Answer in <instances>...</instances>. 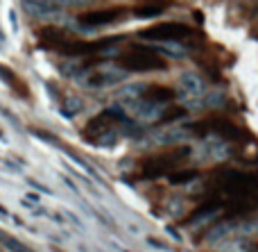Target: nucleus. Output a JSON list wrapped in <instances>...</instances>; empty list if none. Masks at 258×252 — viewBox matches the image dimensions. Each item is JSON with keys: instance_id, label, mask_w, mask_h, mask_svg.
Wrapping results in <instances>:
<instances>
[{"instance_id": "nucleus-4", "label": "nucleus", "mask_w": 258, "mask_h": 252, "mask_svg": "<svg viewBox=\"0 0 258 252\" xmlns=\"http://www.w3.org/2000/svg\"><path fill=\"white\" fill-rule=\"evenodd\" d=\"M188 130L195 132V134H200V136L218 134L227 141H240L242 136H245V132H242L236 123L229 121V118H206V121H202V123H192V125H188Z\"/></svg>"}, {"instance_id": "nucleus-2", "label": "nucleus", "mask_w": 258, "mask_h": 252, "mask_svg": "<svg viewBox=\"0 0 258 252\" xmlns=\"http://www.w3.org/2000/svg\"><path fill=\"white\" fill-rule=\"evenodd\" d=\"M118 66L122 71L150 73V71H165L168 62L154 50V45H132L125 55L118 57Z\"/></svg>"}, {"instance_id": "nucleus-23", "label": "nucleus", "mask_w": 258, "mask_h": 252, "mask_svg": "<svg viewBox=\"0 0 258 252\" xmlns=\"http://www.w3.org/2000/svg\"><path fill=\"white\" fill-rule=\"evenodd\" d=\"M147 243H150L152 248H159V250H170L168 245H163V243H161V241H156V239H147Z\"/></svg>"}, {"instance_id": "nucleus-24", "label": "nucleus", "mask_w": 258, "mask_h": 252, "mask_svg": "<svg viewBox=\"0 0 258 252\" xmlns=\"http://www.w3.org/2000/svg\"><path fill=\"white\" fill-rule=\"evenodd\" d=\"M0 141H5V136H3V132H0Z\"/></svg>"}, {"instance_id": "nucleus-1", "label": "nucleus", "mask_w": 258, "mask_h": 252, "mask_svg": "<svg viewBox=\"0 0 258 252\" xmlns=\"http://www.w3.org/2000/svg\"><path fill=\"white\" fill-rule=\"evenodd\" d=\"M213 186V191L220 195V203L227 198L238 212L258 207V173L227 168L215 173Z\"/></svg>"}, {"instance_id": "nucleus-17", "label": "nucleus", "mask_w": 258, "mask_h": 252, "mask_svg": "<svg viewBox=\"0 0 258 252\" xmlns=\"http://www.w3.org/2000/svg\"><path fill=\"white\" fill-rule=\"evenodd\" d=\"M170 182L172 184H183V182H190V180H195L197 177V171H181V173H170Z\"/></svg>"}, {"instance_id": "nucleus-15", "label": "nucleus", "mask_w": 258, "mask_h": 252, "mask_svg": "<svg viewBox=\"0 0 258 252\" xmlns=\"http://www.w3.org/2000/svg\"><path fill=\"white\" fill-rule=\"evenodd\" d=\"M183 132L181 130H163V132H156L154 134V141L156 143H163V145H168V143H179V141H183Z\"/></svg>"}, {"instance_id": "nucleus-12", "label": "nucleus", "mask_w": 258, "mask_h": 252, "mask_svg": "<svg viewBox=\"0 0 258 252\" xmlns=\"http://www.w3.org/2000/svg\"><path fill=\"white\" fill-rule=\"evenodd\" d=\"M141 98L147 100V103H152V105H165L174 98V91L168 89V86L154 84V86H145V91H143Z\"/></svg>"}, {"instance_id": "nucleus-9", "label": "nucleus", "mask_w": 258, "mask_h": 252, "mask_svg": "<svg viewBox=\"0 0 258 252\" xmlns=\"http://www.w3.org/2000/svg\"><path fill=\"white\" fill-rule=\"evenodd\" d=\"M27 14L36 18H57L61 14V5L52 3V0H23Z\"/></svg>"}, {"instance_id": "nucleus-10", "label": "nucleus", "mask_w": 258, "mask_h": 252, "mask_svg": "<svg viewBox=\"0 0 258 252\" xmlns=\"http://www.w3.org/2000/svg\"><path fill=\"white\" fill-rule=\"evenodd\" d=\"M220 212H222V203H220V200H213V203H209V205H202L200 209H195V212L190 214L188 225L197 227V225H202V223H211L218 218Z\"/></svg>"}, {"instance_id": "nucleus-11", "label": "nucleus", "mask_w": 258, "mask_h": 252, "mask_svg": "<svg viewBox=\"0 0 258 252\" xmlns=\"http://www.w3.org/2000/svg\"><path fill=\"white\" fill-rule=\"evenodd\" d=\"M179 84H181L183 93H188V95H202V91H204V80H202V75L195 71L181 73V75H179Z\"/></svg>"}, {"instance_id": "nucleus-6", "label": "nucleus", "mask_w": 258, "mask_h": 252, "mask_svg": "<svg viewBox=\"0 0 258 252\" xmlns=\"http://www.w3.org/2000/svg\"><path fill=\"white\" fill-rule=\"evenodd\" d=\"M125 16L122 7H104V9H91V12L80 14L77 23L84 27H102V25H111V23L120 21Z\"/></svg>"}, {"instance_id": "nucleus-3", "label": "nucleus", "mask_w": 258, "mask_h": 252, "mask_svg": "<svg viewBox=\"0 0 258 252\" xmlns=\"http://www.w3.org/2000/svg\"><path fill=\"white\" fill-rule=\"evenodd\" d=\"M190 155V148L181 145V148H172L170 153L159 155V157H152L143 164V177L152 180V177H161V175H168L177 164H181L183 159Z\"/></svg>"}, {"instance_id": "nucleus-21", "label": "nucleus", "mask_w": 258, "mask_h": 252, "mask_svg": "<svg viewBox=\"0 0 258 252\" xmlns=\"http://www.w3.org/2000/svg\"><path fill=\"white\" fill-rule=\"evenodd\" d=\"M57 5H66V7H80V5H89L91 0H52Z\"/></svg>"}, {"instance_id": "nucleus-18", "label": "nucleus", "mask_w": 258, "mask_h": 252, "mask_svg": "<svg viewBox=\"0 0 258 252\" xmlns=\"http://www.w3.org/2000/svg\"><path fill=\"white\" fill-rule=\"evenodd\" d=\"M183 109L181 107H174V109H168V112H161L159 116V123H172V121H179V118L183 116Z\"/></svg>"}, {"instance_id": "nucleus-7", "label": "nucleus", "mask_w": 258, "mask_h": 252, "mask_svg": "<svg viewBox=\"0 0 258 252\" xmlns=\"http://www.w3.org/2000/svg\"><path fill=\"white\" fill-rule=\"evenodd\" d=\"M122 80H125V73L118 71V68H100V71L84 75L80 80V84L89 86V89H107V86L120 84Z\"/></svg>"}, {"instance_id": "nucleus-14", "label": "nucleus", "mask_w": 258, "mask_h": 252, "mask_svg": "<svg viewBox=\"0 0 258 252\" xmlns=\"http://www.w3.org/2000/svg\"><path fill=\"white\" fill-rule=\"evenodd\" d=\"M233 230H236V225H233V223H220V225H215L213 230L206 234V241H209V243H220V241L227 239Z\"/></svg>"}, {"instance_id": "nucleus-19", "label": "nucleus", "mask_w": 258, "mask_h": 252, "mask_svg": "<svg viewBox=\"0 0 258 252\" xmlns=\"http://www.w3.org/2000/svg\"><path fill=\"white\" fill-rule=\"evenodd\" d=\"M5 245H7V248L12 250V252H32L30 248H25L23 243H18L16 239H5Z\"/></svg>"}, {"instance_id": "nucleus-13", "label": "nucleus", "mask_w": 258, "mask_h": 252, "mask_svg": "<svg viewBox=\"0 0 258 252\" xmlns=\"http://www.w3.org/2000/svg\"><path fill=\"white\" fill-rule=\"evenodd\" d=\"M82 109H84V100L77 98V95H68V98H63L61 116L63 118H73V116H77Z\"/></svg>"}, {"instance_id": "nucleus-22", "label": "nucleus", "mask_w": 258, "mask_h": 252, "mask_svg": "<svg viewBox=\"0 0 258 252\" xmlns=\"http://www.w3.org/2000/svg\"><path fill=\"white\" fill-rule=\"evenodd\" d=\"M0 77H5V82H7V84H12V82H14V73L7 71L5 66H0Z\"/></svg>"}, {"instance_id": "nucleus-5", "label": "nucleus", "mask_w": 258, "mask_h": 252, "mask_svg": "<svg viewBox=\"0 0 258 252\" xmlns=\"http://www.w3.org/2000/svg\"><path fill=\"white\" fill-rule=\"evenodd\" d=\"M138 36L150 41H183L188 36H192V27L183 25V23H159V25L141 30Z\"/></svg>"}, {"instance_id": "nucleus-20", "label": "nucleus", "mask_w": 258, "mask_h": 252, "mask_svg": "<svg viewBox=\"0 0 258 252\" xmlns=\"http://www.w3.org/2000/svg\"><path fill=\"white\" fill-rule=\"evenodd\" d=\"M204 103H206V105H211V107H218V105H222V103H224V95H222V93H211V95H206Z\"/></svg>"}, {"instance_id": "nucleus-8", "label": "nucleus", "mask_w": 258, "mask_h": 252, "mask_svg": "<svg viewBox=\"0 0 258 252\" xmlns=\"http://www.w3.org/2000/svg\"><path fill=\"white\" fill-rule=\"evenodd\" d=\"M118 36H109V39H100V41H71L63 45L66 55H95V53H104V50L113 48L118 43Z\"/></svg>"}, {"instance_id": "nucleus-16", "label": "nucleus", "mask_w": 258, "mask_h": 252, "mask_svg": "<svg viewBox=\"0 0 258 252\" xmlns=\"http://www.w3.org/2000/svg\"><path fill=\"white\" fill-rule=\"evenodd\" d=\"M163 12H165L163 5H143V7L134 9V16H138V18H154V16H159V14H163Z\"/></svg>"}]
</instances>
